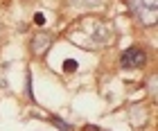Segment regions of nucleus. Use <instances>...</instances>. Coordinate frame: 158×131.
I'll return each mask as SVG.
<instances>
[{
  "label": "nucleus",
  "instance_id": "obj_1",
  "mask_svg": "<svg viewBox=\"0 0 158 131\" xmlns=\"http://www.w3.org/2000/svg\"><path fill=\"white\" fill-rule=\"evenodd\" d=\"M145 52L142 50H138V48H129L124 54H122V66L124 68H138V66H142L145 63Z\"/></svg>",
  "mask_w": 158,
  "mask_h": 131
},
{
  "label": "nucleus",
  "instance_id": "obj_2",
  "mask_svg": "<svg viewBox=\"0 0 158 131\" xmlns=\"http://www.w3.org/2000/svg\"><path fill=\"white\" fill-rule=\"evenodd\" d=\"M39 41H48V36H41ZM43 48H45V43H39V45L34 48V50H36V52H43Z\"/></svg>",
  "mask_w": 158,
  "mask_h": 131
},
{
  "label": "nucleus",
  "instance_id": "obj_3",
  "mask_svg": "<svg viewBox=\"0 0 158 131\" xmlns=\"http://www.w3.org/2000/svg\"><path fill=\"white\" fill-rule=\"evenodd\" d=\"M52 122H54V125H56V127H61V129H70V127L66 125V122H61L59 118H52Z\"/></svg>",
  "mask_w": 158,
  "mask_h": 131
},
{
  "label": "nucleus",
  "instance_id": "obj_4",
  "mask_svg": "<svg viewBox=\"0 0 158 131\" xmlns=\"http://www.w3.org/2000/svg\"><path fill=\"white\" fill-rule=\"evenodd\" d=\"M75 68H77L75 61H68V63H66V70H75Z\"/></svg>",
  "mask_w": 158,
  "mask_h": 131
}]
</instances>
